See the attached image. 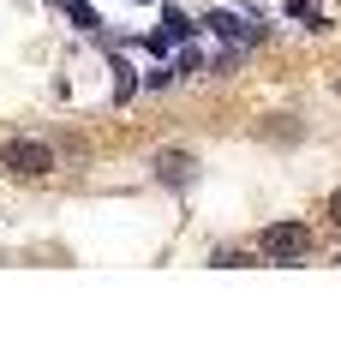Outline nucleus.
<instances>
[{"label": "nucleus", "mask_w": 341, "mask_h": 359, "mask_svg": "<svg viewBox=\"0 0 341 359\" xmlns=\"http://www.w3.org/2000/svg\"><path fill=\"white\" fill-rule=\"evenodd\" d=\"M317 252V228L312 222H269L258 233V257L264 264H305Z\"/></svg>", "instance_id": "nucleus-2"}, {"label": "nucleus", "mask_w": 341, "mask_h": 359, "mask_svg": "<svg viewBox=\"0 0 341 359\" xmlns=\"http://www.w3.org/2000/svg\"><path fill=\"white\" fill-rule=\"evenodd\" d=\"M323 222H329V228H335V233H341V186H335V192H329V198H323Z\"/></svg>", "instance_id": "nucleus-8"}, {"label": "nucleus", "mask_w": 341, "mask_h": 359, "mask_svg": "<svg viewBox=\"0 0 341 359\" xmlns=\"http://www.w3.org/2000/svg\"><path fill=\"white\" fill-rule=\"evenodd\" d=\"M150 180L156 186H168V192H192V186H198V156L192 150H156L150 156Z\"/></svg>", "instance_id": "nucleus-3"}, {"label": "nucleus", "mask_w": 341, "mask_h": 359, "mask_svg": "<svg viewBox=\"0 0 341 359\" xmlns=\"http://www.w3.org/2000/svg\"><path fill=\"white\" fill-rule=\"evenodd\" d=\"M210 264H215V269H246L252 257H246L240 245H215V252H210Z\"/></svg>", "instance_id": "nucleus-5"}, {"label": "nucleus", "mask_w": 341, "mask_h": 359, "mask_svg": "<svg viewBox=\"0 0 341 359\" xmlns=\"http://www.w3.org/2000/svg\"><path fill=\"white\" fill-rule=\"evenodd\" d=\"M54 168H60V150H54L48 138H6L0 144V174L6 180L42 186V180H54Z\"/></svg>", "instance_id": "nucleus-1"}, {"label": "nucleus", "mask_w": 341, "mask_h": 359, "mask_svg": "<svg viewBox=\"0 0 341 359\" xmlns=\"http://www.w3.org/2000/svg\"><path fill=\"white\" fill-rule=\"evenodd\" d=\"M203 25H210L215 36H234V42H246V48H252V42H264V36H269V30L246 25V18H234V13H210V18H203Z\"/></svg>", "instance_id": "nucleus-4"}, {"label": "nucleus", "mask_w": 341, "mask_h": 359, "mask_svg": "<svg viewBox=\"0 0 341 359\" xmlns=\"http://www.w3.org/2000/svg\"><path fill=\"white\" fill-rule=\"evenodd\" d=\"M234 66H240V48H222V54H215V60H210V72H215V78H227V72H234Z\"/></svg>", "instance_id": "nucleus-7"}, {"label": "nucleus", "mask_w": 341, "mask_h": 359, "mask_svg": "<svg viewBox=\"0 0 341 359\" xmlns=\"http://www.w3.org/2000/svg\"><path fill=\"white\" fill-rule=\"evenodd\" d=\"M288 13L293 18H323V13H312V0H288Z\"/></svg>", "instance_id": "nucleus-10"}, {"label": "nucleus", "mask_w": 341, "mask_h": 359, "mask_svg": "<svg viewBox=\"0 0 341 359\" xmlns=\"http://www.w3.org/2000/svg\"><path fill=\"white\" fill-rule=\"evenodd\" d=\"M114 72H120V78H114V102H132V90H138V78H132V66L120 60Z\"/></svg>", "instance_id": "nucleus-6"}, {"label": "nucleus", "mask_w": 341, "mask_h": 359, "mask_svg": "<svg viewBox=\"0 0 341 359\" xmlns=\"http://www.w3.org/2000/svg\"><path fill=\"white\" fill-rule=\"evenodd\" d=\"M72 25H78V30H102V18L90 13V6H78V0H72Z\"/></svg>", "instance_id": "nucleus-9"}, {"label": "nucleus", "mask_w": 341, "mask_h": 359, "mask_svg": "<svg viewBox=\"0 0 341 359\" xmlns=\"http://www.w3.org/2000/svg\"><path fill=\"white\" fill-rule=\"evenodd\" d=\"M335 102H341V72H335Z\"/></svg>", "instance_id": "nucleus-11"}]
</instances>
